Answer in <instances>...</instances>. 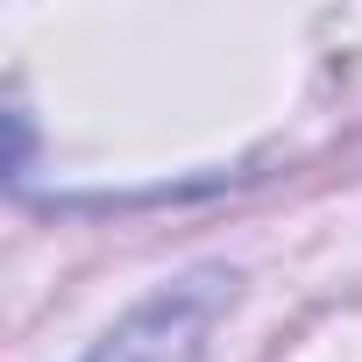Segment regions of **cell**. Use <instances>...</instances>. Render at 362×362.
Returning a JSON list of instances; mask_svg holds the SVG:
<instances>
[{"label": "cell", "mask_w": 362, "mask_h": 362, "mask_svg": "<svg viewBox=\"0 0 362 362\" xmlns=\"http://www.w3.org/2000/svg\"><path fill=\"white\" fill-rule=\"evenodd\" d=\"M228 298H235V277H192V284L149 298L142 313H128L86 362H199Z\"/></svg>", "instance_id": "6da1fadb"}]
</instances>
